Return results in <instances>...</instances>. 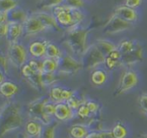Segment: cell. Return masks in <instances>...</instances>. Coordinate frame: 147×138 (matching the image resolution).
<instances>
[{"label":"cell","instance_id":"cell-13","mask_svg":"<svg viewBox=\"0 0 147 138\" xmlns=\"http://www.w3.org/2000/svg\"><path fill=\"white\" fill-rule=\"evenodd\" d=\"M28 53L31 58L43 60L46 57V42H31L28 47Z\"/></svg>","mask_w":147,"mask_h":138},{"label":"cell","instance_id":"cell-16","mask_svg":"<svg viewBox=\"0 0 147 138\" xmlns=\"http://www.w3.org/2000/svg\"><path fill=\"white\" fill-rule=\"evenodd\" d=\"M41 21L43 23L47 31L49 30H59V25L53 15H50L47 12H36L35 13Z\"/></svg>","mask_w":147,"mask_h":138},{"label":"cell","instance_id":"cell-12","mask_svg":"<svg viewBox=\"0 0 147 138\" xmlns=\"http://www.w3.org/2000/svg\"><path fill=\"white\" fill-rule=\"evenodd\" d=\"M23 33H24V27L22 23L13 22V21L8 22V32L5 38L9 43L17 42Z\"/></svg>","mask_w":147,"mask_h":138},{"label":"cell","instance_id":"cell-37","mask_svg":"<svg viewBox=\"0 0 147 138\" xmlns=\"http://www.w3.org/2000/svg\"><path fill=\"white\" fill-rule=\"evenodd\" d=\"M138 103L141 111L147 114V93H142L139 97Z\"/></svg>","mask_w":147,"mask_h":138},{"label":"cell","instance_id":"cell-41","mask_svg":"<svg viewBox=\"0 0 147 138\" xmlns=\"http://www.w3.org/2000/svg\"><path fill=\"white\" fill-rule=\"evenodd\" d=\"M73 96V91H71L69 89H67V88H63V92H62V99H63V102H66L68 99H69Z\"/></svg>","mask_w":147,"mask_h":138},{"label":"cell","instance_id":"cell-17","mask_svg":"<svg viewBox=\"0 0 147 138\" xmlns=\"http://www.w3.org/2000/svg\"><path fill=\"white\" fill-rule=\"evenodd\" d=\"M42 127L43 126H42V123L35 120H30L26 124L25 131H26V134L29 136L30 137L33 138L37 137H39V136L41 135Z\"/></svg>","mask_w":147,"mask_h":138},{"label":"cell","instance_id":"cell-29","mask_svg":"<svg viewBox=\"0 0 147 138\" xmlns=\"http://www.w3.org/2000/svg\"><path fill=\"white\" fill-rule=\"evenodd\" d=\"M63 87H53L51 91H50V98L53 100V102L59 103H63L62 99V92H63Z\"/></svg>","mask_w":147,"mask_h":138},{"label":"cell","instance_id":"cell-35","mask_svg":"<svg viewBox=\"0 0 147 138\" xmlns=\"http://www.w3.org/2000/svg\"><path fill=\"white\" fill-rule=\"evenodd\" d=\"M76 113H77V115L82 119H85V118H87L90 116V112L89 110L88 107L86 106V103H83L79 108L76 110Z\"/></svg>","mask_w":147,"mask_h":138},{"label":"cell","instance_id":"cell-31","mask_svg":"<svg viewBox=\"0 0 147 138\" xmlns=\"http://www.w3.org/2000/svg\"><path fill=\"white\" fill-rule=\"evenodd\" d=\"M63 0H41L39 7L42 9H49L54 8L58 5L63 4Z\"/></svg>","mask_w":147,"mask_h":138},{"label":"cell","instance_id":"cell-22","mask_svg":"<svg viewBox=\"0 0 147 138\" xmlns=\"http://www.w3.org/2000/svg\"><path fill=\"white\" fill-rule=\"evenodd\" d=\"M28 15L26 13V11L20 8H15L14 9L8 12V19L9 21L13 22H19V23H24L26 20L28 18Z\"/></svg>","mask_w":147,"mask_h":138},{"label":"cell","instance_id":"cell-15","mask_svg":"<svg viewBox=\"0 0 147 138\" xmlns=\"http://www.w3.org/2000/svg\"><path fill=\"white\" fill-rule=\"evenodd\" d=\"M54 116L57 120L61 121H65L72 119L74 116V110L67 105L65 102L56 103Z\"/></svg>","mask_w":147,"mask_h":138},{"label":"cell","instance_id":"cell-27","mask_svg":"<svg viewBox=\"0 0 147 138\" xmlns=\"http://www.w3.org/2000/svg\"><path fill=\"white\" fill-rule=\"evenodd\" d=\"M0 7L2 12H9L18 7L17 0H0Z\"/></svg>","mask_w":147,"mask_h":138},{"label":"cell","instance_id":"cell-32","mask_svg":"<svg viewBox=\"0 0 147 138\" xmlns=\"http://www.w3.org/2000/svg\"><path fill=\"white\" fill-rule=\"evenodd\" d=\"M88 129L92 131H102L103 124L102 121L98 119H92L90 120L87 125Z\"/></svg>","mask_w":147,"mask_h":138},{"label":"cell","instance_id":"cell-10","mask_svg":"<svg viewBox=\"0 0 147 138\" xmlns=\"http://www.w3.org/2000/svg\"><path fill=\"white\" fill-rule=\"evenodd\" d=\"M23 27L24 33L27 36H33L42 31H47L43 23L36 16L35 13L28 16V18L23 23Z\"/></svg>","mask_w":147,"mask_h":138},{"label":"cell","instance_id":"cell-9","mask_svg":"<svg viewBox=\"0 0 147 138\" xmlns=\"http://www.w3.org/2000/svg\"><path fill=\"white\" fill-rule=\"evenodd\" d=\"M132 23H129L122 18H120L117 15H113L109 20L106 23L103 27V32L106 34H117L119 32L127 31L131 28Z\"/></svg>","mask_w":147,"mask_h":138},{"label":"cell","instance_id":"cell-26","mask_svg":"<svg viewBox=\"0 0 147 138\" xmlns=\"http://www.w3.org/2000/svg\"><path fill=\"white\" fill-rule=\"evenodd\" d=\"M57 127L56 123H51L49 124H46L42 127L41 135L39 138H55V130Z\"/></svg>","mask_w":147,"mask_h":138},{"label":"cell","instance_id":"cell-23","mask_svg":"<svg viewBox=\"0 0 147 138\" xmlns=\"http://www.w3.org/2000/svg\"><path fill=\"white\" fill-rule=\"evenodd\" d=\"M95 45L98 47V49L107 57L113 50L116 49L118 46L113 42L107 39H97L95 43Z\"/></svg>","mask_w":147,"mask_h":138},{"label":"cell","instance_id":"cell-28","mask_svg":"<svg viewBox=\"0 0 147 138\" xmlns=\"http://www.w3.org/2000/svg\"><path fill=\"white\" fill-rule=\"evenodd\" d=\"M112 133H113L114 138H125L127 137L128 131H127L126 128L122 124L118 123L113 128Z\"/></svg>","mask_w":147,"mask_h":138},{"label":"cell","instance_id":"cell-1","mask_svg":"<svg viewBox=\"0 0 147 138\" xmlns=\"http://www.w3.org/2000/svg\"><path fill=\"white\" fill-rule=\"evenodd\" d=\"M53 15L60 26L68 29L80 25L85 19V15L80 9L71 8L64 4L53 8Z\"/></svg>","mask_w":147,"mask_h":138},{"label":"cell","instance_id":"cell-42","mask_svg":"<svg viewBox=\"0 0 147 138\" xmlns=\"http://www.w3.org/2000/svg\"><path fill=\"white\" fill-rule=\"evenodd\" d=\"M86 138H102L101 131H91L89 132Z\"/></svg>","mask_w":147,"mask_h":138},{"label":"cell","instance_id":"cell-40","mask_svg":"<svg viewBox=\"0 0 147 138\" xmlns=\"http://www.w3.org/2000/svg\"><path fill=\"white\" fill-rule=\"evenodd\" d=\"M85 103H86V106L88 107L90 114H96L98 111L99 105L96 102H94V101H87V102H85Z\"/></svg>","mask_w":147,"mask_h":138},{"label":"cell","instance_id":"cell-6","mask_svg":"<svg viewBox=\"0 0 147 138\" xmlns=\"http://www.w3.org/2000/svg\"><path fill=\"white\" fill-rule=\"evenodd\" d=\"M58 60L59 64V70L60 73L67 74V75H73L79 72L82 68L81 60L75 59L74 56L70 55L69 53H63L59 57Z\"/></svg>","mask_w":147,"mask_h":138},{"label":"cell","instance_id":"cell-7","mask_svg":"<svg viewBox=\"0 0 147 138\" xmlns=\"http://www.w3.org/2000/svg\"><path fill=\"white\" fill-rule=\"evenodd\" d=\"M47 101H49V99L42 97L36 99L30 103L28 112L31 120H37L44 125L52 123L51 117L47 115L44 112V105Z\"/></svg>","mask_w":147,"mask_h":138},{"label":"cell","instance_id":"cell-20","mask_svg":"<svg viewBox=\"0 0 147 138\" xmlns=\"http://www.w3.org/2000/svg\"><path fill=\"white\" fill-rule=\"evenodd\" d=\"M59 70L58 60L52 58L45 57L42 62V72L53 74Z\"/></svg>","mask_w":147,"mask_h":138},{"label":"cell","instance_id":"cell-24","mask_svg":"<svg viewBox=\"0 0 147 138\" xmlns=\"http://www.w3.org/2000/svg\"><path fill=\"white\" fill-rule=\"evenodd\" d=\"M63 52L55 43L52 42H46V57L58 60Z\"/></svg>","mask_w":147,"mask_h":138},{"label":"cell","instance_id":"cell-33","mask_svg":"<svg viewBox=\"0 0 147 138\" xmlns=\"http://www.w3.org/2000/svg\"><path fill=\"white\" fill-rule=\"evenodd\" d=\"M65 103H66L67 105L72 110H74H74H77V109L79 108V107L83 103L79 98H77V97H74V96L71 97H70L69 99H68Z\"/></svg>","mask_w":147,"mask_h":138},{"label":"cell","instance_id":"cell-43","mask_svg":"<svg viewBox=\"0 0 147 138\" xmlns=\"http://www.w3.org/2000/svg\"><path fill=\"white\" fill-rule=\"evenodd\" d=\"M7 32H8V22L1 24V37H6Z\"/></svg>","mask_w":147,"mask_h":138},{"label":"cell","instance_id":"cell-8","mask_svg":"<svg viewBox=\"0 0 147 138\" xmlns=\"http://www.w3.org/2000/svg\"><path fill=\"white\" fill-rule=\"evenodd\" d=\"M139 83V76L136 71L131 69L126 70L121 76L116 94L121 95L135 87Z\"/></svg>","mask_w":147,"mask_h":138},{"label":"cell","instance_id":"cell-45","mask_svg":"<svg viewBox=\"0 0 147 138\" xmlns=\"http://www.w3.org/2000/svg\"><path fill=\"white\" fill-rule=\"evenodd\" d=\"M21 138H31V137H30L29 136H27L26 134L25 135V137H21Z\"/></svg>","mask_w":147,"mask_h":138},{"label":"cell","instance_id":"cell-14","mask_svg":"<svg viewBox=\"0 0 147 138\" xmlns=\"http://www.w3.org/2000/svg\"><path fill=\"white\" fill-rule=\"evenodd\" d=\"M114 14L129 23H134L137 21L138 17H139L135 9L129 8L126 5H122V6L118 7L115 9Z\"/></svg>","mask_w":147,"mask_h":138},{"label":"cell","instance_id":"cell-39","mask_svg":"<svg viewBox=\"0 0 147 138\" xmlns=\"http://www.w3.org/2000/svg\"><path fill=\"white\" fill-rule=\"evenodd\" d=\"M142 2L143 0H125L124 5L132 9H136L142 4Z\"/></svg>","mask_w":147,"mask_h":138},{"label":"cell","instance_id":"cell-38","mask_svg":"<svg viewBox=\"0 0 147 138\" xmlns=\"http://www.w3.org/2000/svg\"><path fill=\"white\" fill-rule=\"evenodd\" d=\"M55 107H56V104L53 103L52 102L50 101H47L44 105V112L45 114L48 116H53L54 115V113H55Z\"/></svg>","mask_w":147,"mask_h":138},{"label":"cell","instance_id":"cell-25","mask_svg":"<svg viewBox=\"0 0 147 138\" xmlns=\"http://www.w3.org/2000/svg\"><path fill=\"white\" fill-rule=\"evenodd\" d=\"M88 127L81 124L73 125L69 131V134L73 138H86L89 133Z\"/></svg>","mask_w":147,"mask_h":138},{"label":"cell","instance_id":"cell-30","mask_svg":"<svg viewBox=\"0 0 147 138\" xmlns=\"http://www.w3.org/2000/svg\"><path fill=\"white\" fill-rule=\"evenodd\" d=\"M41 82L42 87H47L53 85L56 80L57 78L55 76V73L53 74H48V73H41Z\"/></svg>","mask_w":147,"mask_h":138},{"label":"cell","instance_id":"cell-21","mask_svg":"<svg viewBox=\"0 0 147 138\" xmlns=\"http://www.w3.org/2000/svg\"><path fill=\"white\" fill-rule=\"evenodd\" d=\"M140 43L135 40H130V39H124L121 41L118 45V49L122 53V55L128 54L133 52L137 47L139 46Z\"/></svg>","mask_w":147,"mask_h":138},{"label":"cell","instance_id":"cell-5","mask_svg":"<svg viewBox=\"0 0 147 138\" xmlns=\"http://www.w3.org/2000/svg\"><path fill=\"white\" fill-rule=\"evenodd\" d=\"M28 56V50H26V47L22 43L18 41L9 43L8 48V60L11 64L21 68L30 60Z\"/></svg>","mask_w":147,"mask_h":138},{"label":"cell","instance_id":"cell-44","mask_svg":"<svg viewBox=\"0 0 147 138\" xmlns=\"http://www.w3.org/2000/svg\"><path fill=\"white\" fill-rule=\"evenodd\" d=\"M102 138H114L112 131H101Z\"/></svg>","mask_w":147,"mask_h":138},{"label":"cell","instance_id":"cell-11","mask_svg":"<svg viewBox=\"0 0 147 138\" xmlns=\"http://www.w3.org/2000/svg\"><path fill=\"white\" fill-rule=\"evenodd\" d=\"M144 58V50L140 44L137 47L133 52L122 55L121 64L122 65H133L137 63H140L143 60Z\"/></svg>","mask_w":147,"mask_h":138},{"label":"cell","instance_id":"cell-2","mask_svg":"<svg viewBox=\"0 0 147 138\" xmlns=\"http://www.w3.org/2000/svg\"><path fill=\"white\" fill-rule=\"evenodd\" d=\"M88 33V30L80 26V25L68 29L66 43L76 56L81 58L89 47L87 45Z\"/></svg>","mask_w":147,"mask_h":138},{"label":"cell","instance_id":"cell-3","mask_svg":"<svg viewBox=\"0 0 147 138\" xmlns=\"http://www.w3.org/2000/svg\"><path fill=\"white\" fill-rule=\"evenodd\" d=\"M22 117L19 108L14 103H8L1 112L2 135L18 129L22 124Z\"/></svg>","mask_w":147,"mask_h":138},{"label":"cell","instance_id":"cell-4","mask_svg":"<svg viewBox=\"0 0 147 138\" xmlns=\"http://www.w3.org/2000/svg\"><path fill=\"white\" fill-rule=\"evenodd\" d=\"M83 68L86 70H94L105 64L106 56L95 44L89 46L86 53L80 58Z\"/></svg>","mask_w":147,"mask_h":138},{"label":"cell","instance_id":"cell-36","mask_svg":"<svg viewBox=\"0 0 147 138\" xmlns=\"http://www.w3.org/2000/svg\"><path fill=\"white\" fill-rule=\"evenodd\" d=\"M63 4L71 7V8L80 9L84 6L85 3H84V0H63Z\"/></svg>","mask_w":147,"mask_h":138},{"label":"cell","instance_id":"cell-34","mask_svg":"<svg viewBox=\"0 0 147 138\" xmlns=\"http://www.w3.org/2000/svg\"><path fill=\"white\" fill-rule=\"evenodd\" d=\"M106 67L107 69H109L110 70H113L114 69H116L117 67H118L119 65H122L121 64V61H118L116 60H113V58L109 57V56H107L106 57V60H105V64Z\"/></svg>","mask_w":147,"mask_h":138},{"label":"cell","instance_id":"cell-19","mask_svg":"<svg viewBox=\"0 0 147 138\" xmlns=\"http://www.w3.org/2000/svg\"><path fill=\"white\" fill-rule=\"evenodd\" d=\"M18 92V87L12 81L5 80L0 84V92L1 94L7 98L12 97Z\"/></svg>","mask_w":147,"mask_h":138},{"label":"cell","instance_id":"cell-18","mask_svg":"<svg viewBox=\"0 0 147 138\" xmlns=\"http://www.w3.org/2000/svg\"><path fill=\"white\" fill-rule=\"evenodd\" d=\"M90 80L95 86H102L107 80V74L106 70L100 68H96L90 74Z\"/></svg>","mask_w":147,"mask_h":138}]
</instances>
